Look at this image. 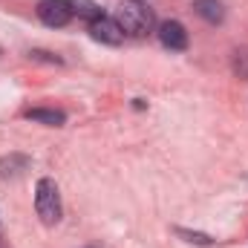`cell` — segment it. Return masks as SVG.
Returning a JSON list of instances; mask_svg holds the SVG:
<instances>
[{
  "label": "cell",
  "mask_w": 248,
  "mask_h": 248,
  "mask_svg": "<svg viewBox=\"0 0 248 248\" xmlns=\"http://www.w3.org/2000/svg\"><path fill=\"white\" fill-rule=\"evenodd\" d=\"M116 23L124 35H133V38H141L153 29L156 17H153V9L144 3V0H122L119 9H116Z\"/></svg>",
  "instance_id": "6da1fadb"
},
{
  "label": "cell",
  "mask_w": 248,
  "mask_h": 248,
  "mask_svg": "<svg viewBox=\"0 0 248 248\" xmlns=\"http://www.w3.org/2000/svg\"><path fill=\"white\" fill-rule=\"evenodd\" d=\"M35 211H38L44 225H55L61 219V193H58L55 179H49V176L38 179V185H35Z\"/></svg>",
  "instance_id": "7a4b0ae2"
},
{
  "label": "cell",
  "mask_w": 248,
  "mask_h": 248,
  "mask_svg": "<svg viewBox=\"0 0 248 248\" xmlns=\"http://www.w3.org/2000/svg\"><path fill=\"white\" fill-rule=\"evenodd\" d=\"M38 17L44 26L49 29H61L72 20V9H69V0H41L38 3Z\"/></svg>",
  "instance_id": "3957f363"
},
{
  "label": "cell",
  "mask_w": 248,
  "mask_h": 248,
  "mask_svg": "<svg viewBox=\"0 0 248 248\" xmlns=\"http://www.w3.org/2000/svg\"><path fill=\"white\" fill-rule=\"evenodd\" d=\"M156 35H159V44H162L165 49H170V52L187 49V32L179 20H165V23H159V32H156Z\"/></svg>",
  "instance_id": "277c9868"
},
{
  "label": "cell",
  "mask_w": 248,
  "mask_h": 248,
  "mask_svg": "<svg viewBox=\"0 0 248 248\" xmlns=\"http://www.w3.org/2000/svg\"><path fill=\"white\" fill-rule=\"evenodd\" d=\"M90 35H93L95 41H101V44H110V46H119L124 41V32L119 29L116 17H107V15L90 20Z\"/></svg>",
  "instance_id": "5b68a950"
},
{
  "label": "cell",
  "mask_w": 248,
  "mask_h": 248,
  "mask_svg": "<svg viewBox=\"0 0 248 248\" xmlns=\"http://www.w3.org/2000/svg\"><path fill=\"white\" fill-rule=\"evenodd\" d=\"M193 9L199 12V17H205L208 23H222L225 20V9L219 0H193Z\"/></svg>",
  "instance_id": "8992f818"
},
{
  "label": "cell",
  "mask_w": 248,
  "mask_h": 248,
  "mask_svg": "<svg viewBox=\"0 0 248 248\" xmlns=\"http://www.w3.org/2000/svg\"><path fill=\"white\" fill-rule=\"evenodd\" d=\"M26 119L29 122H38V124H49V127H61L66 122L61 110H46V107H35V110H26Z\"/></svg>",
  "instance_id": "52a82bcc"
},
{
  "label": "cell",
  "mask_w": 248,
  "mask_h": 248,
  "mask_svg": "<svg viewBox=\"0 0 248 248\" xmlns=\"http://www.w3.org/2000/svg\"><path fill=\"white\" fill-rule=\"evenodd\" d=\"M69 9H72V15L87 17V20H95V17H101V15H104V12H101V6H98L95 0H69Z\"/></svg>",
  "instance_id": "ba28073f"
}]
</instances>
